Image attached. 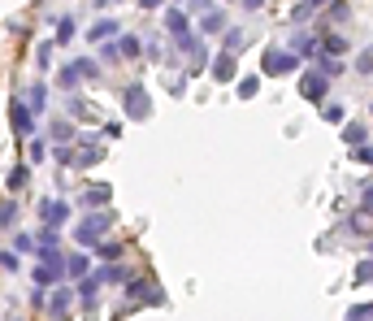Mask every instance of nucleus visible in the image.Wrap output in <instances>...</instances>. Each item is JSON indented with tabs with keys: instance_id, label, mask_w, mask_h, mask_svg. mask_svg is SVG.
<instances>
[{
	"instance_id": "1",
	"label": "nucleus",
	"mask_w": 373,
	"mask_h": 321,
	"mask_svg": "<svg viewBox=\"0 0 373 321\" xmlns=\"http://www.w3.org/2000/svg\"><path fill=\"white\" fill-rule=\"evenodd\" d=\"M118 226V213L113 208H87V213H74V222H70V243L74 248H96L100 239H109V230Z\"/></svg>"
},
{
	"instance_id": "2",
	"label": "nucleus",
	"mask_w": 373,
	"mask_h": 321,
	"mask_svg": "<svg viewBox=\"0 0 373 321\" xmlns=\"http://www.w3.org/2000/svg\"><path fill=\"white\" fill-rule=\"evenodd\" d=\"M170 304V295H165V287L156 282L152 274H135L126 287H122V300H118V317H126V312H139V308H165Z\"/></svg>"
},
{
	"instance_id": "3",
	"label": "nucleus",
	"mask_w": 373,
	"mask_h": 321,
	"mask_svg": "<svg viewBox=\"0 0 373 321\" xmlns=\"http://www.w3.org/2000/svg\"><path fill=\"white\" fill-rule=\"evenodd\" d=\"M35 222H39V226H52V230H70V222H74V200L61 195V191L39 195V200H35Z\"/></svg>"
},
{
	"instance_id": "4",
	"label": "nucleus",
	"mask_w": 373,
	"mask_h": 321,
	"mask_svg": "<svg viewBox=\"0 0 373 321\" xmlns=\"http://www.w3.org/2000/svg\"><path fill=\"white\" fill-rule=\"evenodd\" d=\"M118 109H122L126 122H148L152 118V96H148V87L139 78H131V83L118 87Z\"/></svg>"
},
{
	"instance_id": "5",
	"label": "nucleus",
	"mask_w": 373,
	"mask_h": 321,
	"mask_svg": "<svg viewBox=\"0 0 373 321\" xmlns=\"http://www.w3.org/2000/svg\"><path fill=\"white\" fill-rule=\"evenodd\" d=\"M14 91L26 100V109H31L39 122L52 113V100H57V91H52V83H48L44 74H35V78H26V83H14Z\"/></svg>"
},
{
	"instance_id": "6",
	"label": "nucleus",
	"mask_w": 373,
	"mask_h": 321,
	"mask_svg": "<svg viewBox=\"0 0 373 321\" xmlns=\"http://www.w3.org/2000/svg\"><path fill=\"white\" fill-rule=\"evenodd\" d=\"M74 312L83 321H100V312H104V287H100L96 274H87V278L74 282Z\"/></svg>"
},
{
	"instance_id": "7",
	"label": "nucleus",
	"mask_w": 373,
	"mask_h": 321,
	"mask_svg": "<svg viewBox=\"0 0 373 321\" xmlns=\"http://www.w3.org/2000/svg\"><path fill=\"white\" fill-rule=\"evenodd\" d=\"M300 70H304V61L295 57L287 44H270V48H265V57H260V74L265 78H287V74H300Z\"/></svg>"
},
{
	"instance_id": "8",
	"label": "nucleus",
	"mask_w": 373,
	"mask_h": 321,
	"mask_svg": "<svg viewBox=\"0 0 373 321\" xmlns=\"http://www.w3.org/2000/svg\"><path fill=\"white\" fill-rule=\"evenodd\" d=\"M91 274L100 278V287L122 291V287L139 274V265H126V256H122V260H96V265H91Z\"/></svg>"
},
{
	"instance_id": "9",
	"label": "nucleus",
	"mask_w": 373,
	"mask_h": 321,
	"mask_svg": "<svg viewBox=\"0 0 373 321\" xmlns=\"http://www.w3.org/2000/svg\"><path fill=\"white\" fill-rule=\"evenodd\" d=\"M9 131H14V139H18V143H26L31 135H39V118L26 109V100H22L18 91L9 96Z\"/></svg>"
},
{
	"instance_id": "10",
	"label": "nucleus",
	"mask_w": 373,
	"mask_h": 321,
	"mask_svg": "<svg viewBox=\"0 0 373 321\" xmlns=\"http://www.w3.org/2000/svg\"><path fill=\"white\" fill-rule=\"evenodd\" d=\"M44 317H48V321H70V317H74V282H57V287H48Z\"/></svg>"
},
{
	"instance_id": "11",
	"label": "nucleus",
	"mask_w": 373,
	"mask_h": 321,
	"mask_svg": "<svg viewBox=\"0 0 373 321\" xmlns=\"http://www.w3.org/2000/svg\"><path fill=\"white\" fill-rule=\"evenodd\" d=\"M78 131H83V126H78L74 118H66V113H48V118L39 122V135H44L48 143H74Z\"/></svg>"
},
{
	"instance_id": "12",
	"label": "nucleus",
	"mask_w": 373,
	"mask_h": 321,
	"mask_svg": "<svg viewBox=\"0 0 373 321\" xmlns=\"http://www.w3.org/2000/svg\"><path fill=\"white\" fill-rule=\"evenodd\" d=\"M70 200H74V213H87V208H109V204H113V187H109V183H83Z\"/></svg>"
},
{
	"instance_id": "13",
	"label": "nucleus",
	"mask_w": 373,
	"mask_h": 321,
	"mask_svg": "<svg viewBox=\"0 0 373 321\" xmlns=\"http://www.w3.org/2000/svg\"><path fill=\"white\" fill-rule=\"evenodd\" d=\"M122 26H126V22H122L118 14H91V26L83 31V39L96 48V44H104V39H118V35H122Z\"/></svg>"
},
{
	"instance_id": "14",
	"label": "nucleus",
	"mask_w": 373,
	"mask_h": 321,
	"mask_svg": "<svg viewBox=\"0 0 373 321\" xmlns=\"http://www.w3.org/2000/svg\"><path fill=\"white\" fill-rule=\"evenodd\" d=\"M26 278H31L35 287H57V282H70V278H66V256H57V260H35L31 270H26Z\"/></svg>"
},
{
	"instance_id": "15",
	"label": "nucleus",
	"mask_w": 373,
	"mask_h": 321,
	"mask_svg": "<svg viewBox=\"0 0 373 321\" xmlns=\"http://www.w3.org/2000/svg\"><path fill=\"white\" fill-rule=\"evenodd\" d=\"M161 31H165V39H183V35L195 31V18H191L183 5H165V9H161Z\"/></svg>"
},
{
	"instance_id": "16",
	"label": "nucleus",
	"mask_w": 373,
	"mask_h": 321,
	"mask_svg": "<svg viewBox=\"0 0 373 321\" xmlns=\"http://www.w3.org/2000/svg\"><path fill=\"white\" fill-rule=\"evenodd\" d=\"M48 35L52 39H57V48H70L78 35H83V26H78V14L74 9H66V14H57V18H52L48 22Z\"/></svg>"
},
{
	"instance_id": "17",
	"label": "nucleus",
	"mask_w": 373,
	"mask_h": 321,
	"mask_svg": "<svg viewBox=\"0 0 373 321\" xmlns=\"http://www.w3.org/2000/svg\"><path fill=\"white\" fill-rule=\"evenodd\" d=\"M48 83H52V91L57 96H66V91H83V74H78V66H74V57H66V61H57V70L48 74Z\"/></svg>"
},
{
	"instance_id": "18",
	"label": "nucleus",
	"mask_w": 373,
	"mask_h": 321,
	"mask_svg": "<svg viewBox=\"0 0 373 321\" xmlns=\"http://www.w3.org/2000/svg\"><path fill=\"white\" fill-rule=\"evenodd\" d=\"M300 96L308 100V104H322L326 96H330V78L322 74V70H300Z\"/></svg>"
},
{
	"instance_id": "19",
	"label": "nucleus",
	"mask_w": 373,
	"mask_h": 321,
	"mask_svg": "<svg viewBox=\"0 0 373 321\" xmlns=\"http://www.w3.org/2000/svg\"><path fill=\"white\" fill-rule=\"evenodd\" d=\"M230 26V14H226V5H213L208 14H200L195 18V31L204 35V39H222V31Z\"/></svg>"
},
{
	"instance_id": "20",
	"label": "nucleus",
	"mask_w": 373,
	"mask_h": 321,
	"mask_svg": "<svg viewBox=\"0 0 373 321\" xmlns=\"http://www.w3.org/2000/svg\"><path fill=\"white\" fill-rule=\"evenodd\" d=\"M57 39H52V35H44V39H35V57H31V66H35V74H52V70H57Z\"/></svg>"
},
{
	"instance_id": "21",
	"label": "nucleus",
	"mask_w": 373,
	"mask_h": 321,
	"mask_svg": "<svg viewBox=\"0 0 373 321\" xmlns=\"http://www.w3.org/2000/svg\"><path fill=\"white\" fill-rule=\"evenodd\" d=\"M57 100H61V113H66V118H74L78 126L96 118V109H91V100H87L83 91H66V96H57Z\"/></svg>"
},
{
	"instance_id": "22",
	"label": "nucleus",
	"mask_w": 373,
	"mask_h": 321,
	"mask_svg": "<svg viewBox=\"0 0 373 321\" xmlns=\"http://www.w3.org/2000/svg\"><path fill=\"white\" fill-rule=\"evenodd\" d=\"M31 183H35V165H26V160H14L9 174H5V191H9V195H26Z\"/></svg>"
},
{
	"instance_id": "23",
	"label": "nucleus",
	"mask_w": 373,
	"mask_h": 321,
	"mask_svg": "<svg viewBox=\"0 0 373 321\" xmlns=\"http://www.w3.org/2000/svg\"><path fill=\"white\" fill-rule=\"evenodd\" d=\"M208 74L213 78H218V83H235L239 78V57H235V52H213V61H208Z\"/></svg>"
},
{
	"instance_id": "24",
	"label": "nucleus",
	"mask_w": 373,
	"mask_h": 321,
	"mask_svg": "<svg viewBox=\"0 0 373 321\" xmlns=\"http://www.w3.org/2000/svg\"><path fill=\"white\" fill-rule=\"evenodd\" d=\"M91 265H96V260H91L87 248H66V278H70V282L87 278V274H91Z\"/></svg>"
},
{
	"instance_id": "25",
	"label": "nucleus",
	"mask_w": 373,
	"mask_h": 321,
	"mask_svg": "<svg viewBox=\"0 0 373 321\" xmlns=\"http://www.w3.org/2000/svg\"><path fill=\"white\" fill-rule=\"evenodd\" d=\"M287 48L295 52L300 61H312L317 52H322V44H317V35H312V31H304V26H295V35L287 39Z\"/></svg>"
},
{
	"instance_id": "26",
	"label": "nucleus",
	"mask_w": 373,
	"mask_h": 321,
	"mask_svg": "<svg viewBox=\"0 0 373 321\" xmlns=\"http://www.w3.org/2000/svg\"><path fill=\"white\" fill-rule=\"evenodd\" d=\"M118 48H122V61H126V66L143 61V35H139V31L122 26V35H118Z\"/></svg>"
},
{
	"instance_id": "27",
	"label": "nucleus",
	"mask_w": 373,
	"mask_h": 321,
	"mask_svg": "<svg viewBox=\"0 0 373 321\" xmlns=\"http://www.w3.org/2000/svg\"><path fill=\"white\" fill-rule=\"evenodd\" d=\"M0 26H5V35L9 39H18V48H26V44H35V22L31 18H9V22H0Z\"/></svg>"
},
{
	"instance_id": "28",
	"label": "nucleus",
	"mask_w": 373,
	"mask_h": 321,
	"mask_svg": "<svg viewBox=\"0 0 373 321\" xmlns=\"http://www.w3.org/2000/svg\"><path fill=\"white\" fill-rule=\"evenodd\" d=\"M22 226V200L18 195H5V200H0V230H18Z\"/></svg>"
},
{
	"instance_id": "29",
	"label": "nucleus",
	"mask_w": 373,
	"mask_h": 321,
	"mask_svg": "<svg viewBox=\"0 0 373 321\" xmlns=\"http://www.w3.org/2000/svg\"><path fill=\"white\" fill-rule=\"evenodd\" d=\"M78 74H83V87H100L104 83V66L96 61V52H87V57H74Z\"/></svg>"
},
{
	"instance_id": "30",
	"label": "nucleus",
	"mask_w": 373,
	"mask_h": 321,
	"mask_svg": "<svg viewBox=\"0 0 373 321\" xmlns=\"http://www.w3.org/2000/svg\"><path fill=\"white\" fill-rule=\"evenodd\" d=\"M91 52H96V61H100L104 70H118V66H126V61H122V48H118V39H104V44H96Z\"/></svg>"
},
{
	"instance_id": "31",
	"label": "nucleus",
	"mask_w": 373,
	"mask_h": 321,
	"mask_svg": "<svg viewBox=\"0 0 373 321\" xmlns=\"http://www.w3.org/2000/svg\"><path fill=\"white\" fill-rule=\"evenodd\" d=\"M22 148H26V156H22L26 165H48V148H52V143H48L44 135H31V139H26Z\"/></svg>"
},
{
	"instance_id": "32",
	"label": "nucleus",
	"mask_w": 373,
	"mask_h": 321,
	"mask_svg": "<svg viewBox=\"0 0 373 321\" xmlns=\"http://www.w3.org/2000/svg\"><path fill=\"white\" fill-rule=\"evenodd\" d=\"M126 256V239H100L91 248V260H122Z\"/></svg>"
},
{
	"instance_id": "33",
	"label": "nucleus",
	"mask_w": 373,
	"mask_h": 321,
	"mask_svg": "<svg viewBox=\"0 0 373 321\" xmlns=\"http://www.w3.org/2000/svg\"><path fill=\"white\" fill-rule=\"evenodd\" d=\"M48 165L70 174V165H74V143H52V148H48Z\"/></svg>"
},
{
	"instance_id": "34",
	"label": "nucleus",
	"mask_w": 373,
	"mask_h": 321,
	"mask_svg": "<svg viewBox=\"0 0 373 321\" xmlns=\"http://www.w3.org/2000/svg\"><path fill=\"white\" fill-rule=\"evenodd\" d=\"M9 248L18 252V256H35V248H39V239H35V230H9Z\"/></svg>"
},
{
	"instance_id": "35",
	"label": "nucleus",
	"mask_w": 373,
	"mask_h": 321,
	"mask_svg": "<svg viewBox=\"0 0 373 321\" xmlns=\"http://www.w3.org/2000/svg\"><path fill=\"white\" fill-rule=\"evenodd\" d=\"M222 48L239 57V52L247 48V26H226V31H222Z\"/></svg>"
},
{
	"instance_id": "36",
	"label": "nucleus",
	"mask_w": 373,
	"mask_h": 321,
	"mask_svg": "<svg viewBox=\"0 0 373 321\" xmlns=\"http://www.w3.org/2000/svg\"><path fill=\"white\" fill-rule=\"evenodd\" d=\"M343 230H347V235H369V230H373V208H360V213H352V218L343 222Z\"/></svg>"
},
{
	"instance_id": "37",
	"label": "nucleus",
	"mask_w": 373,
	"mask_h": 321,
	"mask_svg": "<svg viewBox=\"0 0 373 321\" xmlns=\"http://www.w3.org/2000/svg\"><path fill=\"white\" fill-rule=\"evenodd\" d=\"M0 274H22V256L14 248H0Z\"/></svg>"
},
{
	"instance_id": "38",
	"label": "nucleus",
	"mask_w": 373,
	"mask_h": 321,
	"mask_svg": "<svg viewBox=\"0 0 373 321\" xmlns=\"http://www.w3.org/2000/svg\"><path fill=\"white\" fill-rule=\"evenodd\" d=\"M364 139H369V126H360V122H347V126H343V143H347V148H356V143H364Z\"/></svg>"
},
{
	"instance_id": "39",
	"label": "nucleus",
	"mask_w": 373,
	"mask_h": 321,
	"mask_svg": "<svg viewBox=\"0 0 373 321\" xmlns=\"http://www.w3.org/2000/svg\"><path fill=\"white\" fill-rule=\"evenodd\" d=\"M44 300H48V287H35V282H31V291H26V308H31V312H44Z\"/></svg>"
},
{
	"instance_id": "40",
	"label": "nucleus",
	"mask_w": 373,
	"mask_h": 321,
	"mask_svg": "<svg viewBox=\"0 0 373 321\" xmlns=\"http://www.w3.org/2000/svg\"><path fill=\"white\" fill-rule=\"evenodd\" d=\"M100 135H104V143H109V139H122V135H126V126H122V118H109V122H104V126H100Z\"/></svg>"
},
{
	"instance_id": "41",
	"label": "nucleus",
	"mask_w": 373,
	"mask_h": 321,
	"mask_svg": "<svg viewBox=\"0 0 373 321\" xmlns=\"http://www.w3.org/2000/svg\"><path fill=\"white\" fill-rule=\"evenodd\" d=\"M352 160H356V165H369V170H373V148H369V143H356V148H352Z\"/></svg>"
},
{
	"instance_id": "42",
	"label": "nucleus",
	"mask_w": 373,
	"mask_h": 321,
	"mask_svg": "<svg viewBox=\"0 0 373 321\" xmlns=\"http://www.w3.org/2000/svg\"><path fill=\"white\" fill-rule=\"evenodd\" d=\"M213 5H222V0H187V5H183V9H187L191 18H200V14H208Z\"/></svg>"
},
{
	"instance_id": "43",
	"label": "nucleus",
	"mask_w": 373,
	"mask_h": 321,
	"mask_svg": "<svg viewBox=\"0 0 373 321\" xmlns=\"http://www.w3.org/2000/svg\"><path fill=\"white\" fill-rule=\"evenodd\" d=\"M256 91H260V78H256V74H247V78H239V96H243V100H252Z\"/></svg>"
},
{
	"instance_id": "44",
	"label": "nucleus",
	"mask_w": 373,
	"mask_h": 321,
	"mask_svg": "<svg viewBox=\"0 0 373 321\" xmlns=\"http://www.w3.org/2000/svg\"><path fill=\"white\" fill-rule=\"evenodd\" d=\"M322 118H326V122H343L347 113H343V104H330V100H322Z\"/></svg>"
},
{
	"instance_id": "45",
	"label": "nucleus",
	"mask_w": 373,
	"mask_h": 321,
	"mask_svg": "<svg viewBox=\"0 0 373 321\" xmlns=\"http://www.w3.org/2000/svg\"><path fill=\"white\" fill-rule=\"evenodd\" d=\"M356 282H373V256H364L360 265H356V274H352Z\"/></svg>"
},
{
	"instance_id": "46",
	"label": "nucleus",
	"mask_w": 373,
	"mask_h": 321,
	"mask_svg": "<svg viewBox=\"0 0 373 321\" xmlns=\"http://www.w3.org/2000/svg\"><path fill=\"white\" fill-rule=\"evenodd\" d=\"M135 5H139L143 14H161V9L170 5V0H135Z\"/></svg>"
},
{
	"instance_id": "47",
	"label": "nucleus",
	"mask_w": 373,
	"mask_h": 321,
	"mask_svg": "<svg viewBox=\"0 0 373 321\" xmlns=\"http://www.w3.org/2000/svg\"><path fill=\"white\" fill-rule=\"evenodd\" d=\"M360 208H373V183L360 187Z\"/></svg>"
},
{
	"instance_id": "48",
	"label": "nucleus",
	"mask_w": 373,
	"mask_h": 321,
	"mask_svg": "<svg viewBox=\"0 0 373 321\" xmlns=\"http://www.w3.org/2000/svg\"><path fill=\"white\" fill-rule=\"evenodd\" d=\"M356 70H360V74H369V70H373V52H360V61H356Z\"/></svg>"
},
{
	"instance_id": "49",
	"label": "nucleus",
	"mask_w": 373,
	"mask_h": 321,
	"mask_svg": "<svg viewBox=\"0 0 373 321\" xmlns=\"http://www.w3.org/2000/svg\"><path fill=\"white\" fill-rule=\"evenodd\" d=\"M239 5H243V9H247V14H260V9H265V5H270V0H239Z\"/></svg>"
},
{
	"instance_id": "50",
	"label": "nucleus",
	"mask_w": 373,
	"mask_h": 321,
	"mask_svg": "<svg viewBox=\"0 0 373 321\" xmlns=\"http://www.w3.org/2000/svg\"><path fill=\"white\" fill-rule=\"evenodd\" d=\"M5 321H26V317H22V312L14 308V312H5Z\"/></svg>"
},
{
	"instance_id": "51",
	"label": "nucleus",
	"mask_w": 373,
	"mask_h": 321,
	"mask_svg": "<svg viewBox=\"0 0 373 321\" xmlns=\"http://www.w3.org/2000/svg\"><path fill=\"white\" fill-rule=\"evenodd\" d=\"M35 5H39V9H44V5H52V0H35Z\"/></svg>"
},
{
	"instance_id": "52",
	"label": "nucleus",
	"mask_w": 373,
	"mask_h": 321,
	"mask_svg": "<svg viewBox=\"0 0 373 321\" xmlns=\"http://www.w3.org/2000/svg\"><path fill=\"white\" fill-rule=\"evenodd\" d=\"M170 5H187V0H170Z\"/></svg>"
},
{
	"instance_id": "53",
	"label": "nucleus",
	"mask_w": 373,
	"mask_h": 321,
	"mask_svg": "<svg viewBox=\"0 0 373 321\" xmlns=\"http://www.w3.org/2000/svg\"><path fill=\"white\" fill-rule=\"evenodd\" d=\"M226 5H235V0H226Z\"/></svg>"
},
{
	"instance_id": "54",
	"label": "nucleus",
	"mask_w": 373,
	"mask_h": 321,
	"mask_svg": "<svg viewBox=\"0 0 373 321\" xmlns=\"http://www.w3.org/2000/svg\"><path fill=\"white\" fill-rule=\"evenodd\" d=\"M0 35H5V26H0Z\"/></svg>"
},
{
	"instance_id": "55",
	"label": "nucleus",
	"mask_w": 373,
	"mask_h": 321,
	"mask_svg": "<svg viewBox=\"0 0 373 321\" xmlns=\"http://www.w3.org/2000/svg\"><path fill=\"white\" fill-rule=\"evenodd\" d=\"M369 252H373V243H369Z\"/></svg>"
}]
</instances>
